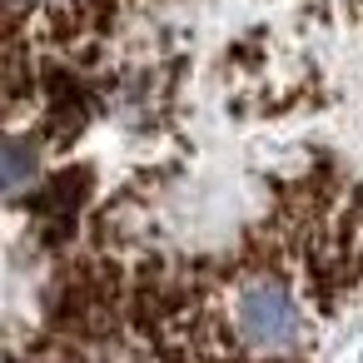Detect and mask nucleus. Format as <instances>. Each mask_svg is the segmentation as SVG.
Wrapping results in <instances>:
<instances>
[{
	"label": "nucleus",
	"mask_w": 363,
	"mask_h": 363,
	"mask_svg": "<svg viewBox=\"0 0 363 363\" xmlns=\"http://www.w3.org/2000/svg\"><path fill=\"white\" fill-rule=\"evenodd\" d=\"M90 269L150 363H323L363 318V0H55Z\"/></svg>",
	"instance_id": "1"
},
{
	"label": "nucleus",
	"mask_w": 363,
	"mask_h": 363,
	"mask_svg": "<svg viewBox=\"0 0 363 363\" xmlns=\"http://www.w3.org/2000/svg\"><path fill=\"white\" fill-rule=\"evenodd\" d=\"M80 95L55 0H0V363H150L85 249Z\"/></svg>",
	"instance_id": "2"
}]
</instances>
